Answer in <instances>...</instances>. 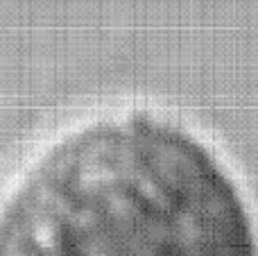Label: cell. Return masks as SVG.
<instances>
[{
	"label": "cell",
	"mask_w": 258,
	"mask_h": 256,
	"mask_svg": "<svg viewBox=\"0 0 258 256\" xmlns=\"http://www.w3.org/2000/svg\"><path fill=\"white\" fill-rule=\"evenodd\" d=\"M0 256H254V243L195 136L150 111H111L18 166L0 193Z\"/></svg>",
	"instance_id": "1"
}]
</instances>
